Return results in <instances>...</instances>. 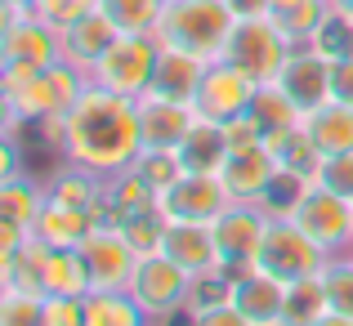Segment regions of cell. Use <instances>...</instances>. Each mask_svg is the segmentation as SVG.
Here are the masks:
<instances>
[{"instance_id":"cell-28","label":"cell","mask_w":353,"mask_h":326,"mask_svg":"<svg viewBox=\"0 0 353 326\" xmlns=\"http://www.w3.org/2000/svg\"><path fill=\"white\" fill-rule=\"evenodd\" d=\"M268 14H273V23L291 36V45H309L313 32L322 27V18L331 14V0H277Z\"/></svg>"},{"instance_id":"cell-30","label":"cell","mask_w":353,"mask_h":326,"mask_svg":"<svg viewBox=\"0 0 353 326\" xmlns=\"http://www.w3.org/2000/svg\"><path fill=\"white\" fill-rule=\"evenodd\" d=\"M327 286L322 273L300 277V282H286V322L282 326H313L318 318H327Z\"/></svg>"},{"instance_id":"cell-31","label":"cell","mask_w":353,"mask_h":326,"mask_svg":"<svg viewBox=\"0 0 353 326\" xmlns=\"http://www.w3.org/2000/svg\"><path fill=\"white\" fill-rule=\"evenodd\" d=\"M99 9L112 18L117 32H130V36H157V23H161L165 0H99Z\"/></svg>"},{"instance_id":"cell-7","label":"cell","mask_w":353,"mask_h":326,"mask_svg":"<svg viewBox=\"0 0 353 326\" xmlns=\"http://www.w3.org/2000/svg\"><path fill=\"white\" fill-rule=\"evenodd\" d=\"M291 50H295L291 36L273 23V14H259V18H241V23H237L224 59L237 63L241 72H250V77L264 85V81H277V72L286 68Z\"/></svg>"},{"instance_id":"cell-15","label":"cell","mask_w":353,"mask_h":326,"mask_svg":"<svg viewBox=\"0 0 353 326\" xmlns=\"http://www.w3.org/2000/svg\"><path fill=\"white\" fill-rule=\"evenodd\" d=\"M264 228H268V215L255 201H233V206L215 219V237H219V250H224L228 273L255 268V250H259V241H264Z\"/></svg>"},{"instance_id":"cell-41","label":"cell","mask_w":353,"mask_h":326,"mask_svg":"<svg viewBox=\"0 0 353 326\" xmlns=\"http://www.w3.org/2000/svg\"><path fill=\"white\" fill-rule=\"evenodd\" d=\"M224 139H228V156H233V152H250V147H264V130L250 121V112L224 121Z\"/></svg>"},{"instance_id":"cell-12","label":"cell","mask_w":353,"mask_h":326,"mask_svg":"<svg viewBox=\"0 0 353 326\" xmlns=\"http://www.w3.org/2000/svg\"><path fill=\"white\" fill-rule=\"evenodd\" d=\"M0 63H27V68H54L59 63V27L41 14H0Z\"/></svg>"},{"instance_id":"cell-24","label":"cell","mask_w":353,"mask_h":326,"mask_svg":"<svg viewBox=\"0 0 353 326\" xmlns=\"http://www.w3.org/2000/svg\"><path fill=\"white\" fill-rule=\"evenodd\" d=\"M250 121H255L259 130H264V147H273L282 134H291L295 125L304 121V112L286 99V90L277 85V81H264V85L255 90V99H250Z\"/></svg>"},{"instance_id":"cell-20","label":"cell","mask_w":353,"mask_h":326,"mask_svg":"<svg viewBox=\"0 0 353 326\" xmlns=\"http://www.w3.org/2000/svg\"><path fill=\"white\" fill-rule=\"evenodd\" d=\"M210 63L197 59L188 50H170L161 45V59H157V77H152V90L148 94H161V99H179V103H192L197 99V85L206 77Z\"/></svg>"},{"instance_id":"cell-8","label":"cell","mask_w":353,"mask_h":326,"mask_svg":"<svg viewBox=\"0 0 353 326\" xmlns=\"http://www.w3.org/2000/svg\"><path fill=\"white\" fill-rule=\"evenodd\" d=\"M228 206H233V192L219 174H188V170L157 197V210L170 223H215Z\"/></svg>"},{"instance_id":"cell-10","label":"cell","mask_w":353,"mask_h":326,"mask_svg":"<svg viewBox=\"0 0 353 326\" xmlns=\"http://www.w3.org/2000/svg\"><path fill=\"white\" fill-rule=\"evenodd\" d=\"M81 255L90 268V291H125L139 268V250L117 223H94V232L81 241Z\"/></svg>"},{"instance_id":"cell-43","label":"cell","mask_w":353,"mask_h":326,"mask_svg":"<svg viewBox=\"0 0 353 326\" xmlns=\"http://www.w3.org/2000/svg\"><path fill=\"white\" fill-rule=\"evenodd\" d=\"M331 99H340V103L353 108V54L331 68Z\"/></svg>"},{"instance_id":"cell-2","label":"cell","mask_w":353,"mask_h":326,"mask_svg":"<svg viewBox=\"0 0 353 326\" xmlns=\"http://www.w3.org/2000/svg\"><path fill=\"white\" fill-rule=\"evenodd\" d=\"M237 23L241 18L228 0H165L161 23H157V41L215 63V59H224Z\"/></svg>"},{"instance_id":"cell-45","label":"cell","mask_w":353,"mask_h":326,"mask_svg":"<svg viewBox=\"0 0 353 326\" xmlns=\"http://www.w3.org/2000/svg\"><path fill=\"white\" fill-rule=\"evenodd\" d=\"M41 0H0V14H32Z\"/></svg>"},{"instance_id":"cell-46","label":"cell","mask_w":353,"mask_h":326,"mask_svg":"<svg viewBox=\"0 0 353 326\" xmlns=\"http://www.w3.org/2000/svg\"><path fill=\"white\" fill-rule=\"evenodd\" d=\"M313 326H353V318H345V313H327V318H318Z\"/></svg>"},{"instance_id":"cell-23","label":"cell","mask_w":353,"mask_h":326,"mask_svg":"<svg viewBox=\"0 0 353 326\" xmlns=\"http://www.w3.org/2000/svg\"><path fill=\"white\" fill-rule=\"evenodd\" d=\"M94 215L90 210H77V206H68V201H45V210H41V219H36V232L32 237H41L50 250H77L81 241L94 232Z\"/></svg>"},{"instance_id":"cell-44","label":"cell","mask_w":353,"mask_h":326,"mask_svg":"<svg viewBox=\"0 0 353 326\" xmlns=\"http://www.w3.org/2000/svg\"><path fill=\"white\" fill-rule=\"evenodd\" d=\"M228 5L237 9V18H259L273 9V0H228Z\"/></svg>"},{"instance_id":"cell-4","label":"cell","mask_w":353,"mask_h":326,"mask_svg":"<svg viewBox=\"0 0 353 326\" xmlns=\"http://www.w3.org/2000/svg\"><path fill=\"white\" fill-rule=\"evenodd\" d=\"M157 59H161V41L157 36H130L121 32L112 45H108V54L94 63V72H90V81L103 90H112L121 99H143L148 90H152V77H157Z\"/></svg>"},{"instance_id":"cell-38","label":"cell","mask_w":353,"mask_h":326,"mask_svg":"<svg viewBox=\"0 0 353 326\" xmlns=\"http://www.w3.org/2000/svg\"><path fill=\"white\" fill-rule=\"evenodd\" d=\"M313 183L336 197L353 201V152H336V156H322L318 170H313Z\"/></svg>"},{"instance_id":"cell-47","label":"cell","mask_w":353,"mask_h":326,"mask_svg":"<svg viewBox=\"0 0 353 326\" xmlns=\"http://www.w3.org/2000/svg\"><path fill=\"white\" fill-rule=\"evenodd\" d=\"M336 9H345V14H353V0H331Z\"/></svg>"},{"instance_id":"cell-33","label":"cell","mask_w":353,"mask_h":326,"mask_svg":"<svg viewBox=\"0 0 353 326\" xmlns=\"http://www.w3.org/2000/svg\"><path fill=\"white\" fill-rule=\"evenodd\" d=\"M309 50H318L322 59H331V63L349 59V54H353V14H345V9L331 5V14L322 18V27L313 32Z\"/></svg>"},{"instance_id":"cell-6","label":"cell","mask_w":353,"mask_h":326,"mask_svg":"<svg viewBox=\"0 0 353 326\" xmlns=\"http://www.w3.org/2000/svg\"><path fill=\"white\" fill-rule=\"evenodd\" d=\"M125 295L152 322H170L174 313H188V304H192V277L183 273L170 255L152 250V255H139V268H134V277H130Z\"/></svg>"},{"instance_id":"cell-9","label":"cell","mask_w":353,"mask_h":326,"mask_svg":"<svg viewBox=\"0 0 353 326\" xmlns=\"http://www.w3.org/2000/svg\"><path fill=\"white\" fill-rule=\"evenodd\" d=\"M291 219L300 223L327 255H349L353 250V201L336 197V192H327V188L313 183V188L304 192V201L295 206Z\"/></svg>"},{"instance_id":"cell-17","label":"cell","mask_w":353,"mask_h":326,"mask_svg":"<svg viewBox=\"0 0 353 326\" xmlns=\"http://www.w3.org/2000/svg\"><path fill=\"white\" fill-rule=\"evenodd\" d=\"M331 68H336V63L322 59L318 50L295 45L291 59H286V68L277 72V85L286 90V99H291L300 112H318L322 103H331Z\"/></svg>"},{"instance_id":"cell-16","label":"cell","mask_w":353,"mask_h":326,"mask_svg":"<svg viewBox=\"0 0 353 326\" xmlns=\"http://www.w3.org/2000/svg\"><path fill=\"white\" fill-rule=\"evenodd\" d=\"M161 255H170L192 282L210 277V273H228L224 250H219V237H215V223H165Z\"/></svg>"},{"instance_id":"cell-29","label":"cell","mask_w":353,"mask_h":326,"mask_svg":"<svg viewBox=\"0 0 353 326\" xmlns=\"http://www.w3.org/2000/svg\"><path fill=\"white\" fill-rule=\"evenodd\" d=\"M45 295H90V268L77 250H50L45 259Z\"/></svg>"},{"instance_id":"cell-48","label":"cell","mask_w":353,"mask_h":326,"mask_svg":"<svg viewBox=\"0 0 353 326\" xmlns=\"http://www.w3.org/2000/svg\"><path fill=\"white\" fill-rule=\"evenodd\" d=\"M273 5H277V0H273Z\"/></svg>"},{"instance_id":"cell-49","label":"cell","mask_w":353,"mask_h":326,"mask_svg":"<svg viewBox=\"0 0 353 326\" xmlns=\"http://www.w3.org/2000/svg\"><path fill=\"white\" fill-rule=\"evenodd\" d=\"M349 255H353V250H349Z\"/></svg>"},{"instance_id":"cell-5","label":"cell","mask_w":353,"mask_h":326,"mask_svg":"<svg viewBox=\"0 0 353 326\" xmlns=\"http://www.w3.org/2000/svg\"><path fill=\"white\" fill-rule=\"evenodd\" d=\"M327 250L309 237L295 219H273L268 215V228H264V241L255 250V268L277 282H300V277H313L327 268Z\"/></svg>"},{"instance_id":"cell-11","label":"cell","mask_w":353,"mask_h":326,"mask_svg":"<svg viewBox=\"0 0 353 326\" xmlns=\"http://www.w3.org/2000/svg\"><path fill=\"white\" fill-rule=\"evenodd\" d=\"M255 90H259V81L250 77V72H241L237 63H228V59H215L206 68V77H201L192 108H197V116L224 125V121H233V116H241V112L250 108Z\"/></svg>"},{"instance_id":"cell-13","label":"cell","mask_w":353,"mask_h":326,"mask_svg":"<svg viewBox=\"0 0 353 326\" xmlns=\"http://www.w3.org/2000/svg\"><path fill=\"white\" fill-rule=\"evenodd\" d=\"M45 201H50V188L41 179H27V174L0 179V250H14L32 237Z\"/></svg>"},{"instance_id":"cell-34","label":"cell","mask_w":353,"mask_h":326,"mask_svg":"<svg viewBox=\"0 0 353 326\" xmlns=\"http://www.w3.org/2000/svg\"><path fill=\"white\" fill-rule=\"evenodd\" d=\"M322 286H327V309L353 318V255H331L322 268Z\"/></svg>"},{"instance_id":"cell-14","label":"cell","mask_w":353,"mask_h":326,"mask_svg":"<svg viewBox=\"0 0 353 326\" xmlns=\"http://www.w3.org/2000/svg\"><path fill=\"white\" fill-rule=\"evenodd\" d=\"M197 121L201 116L192 103L143 94L139 99V143H143V152H179V143L192 134Z\"/></svg>"},{"instance_id":"cell-35","label":"cell","mask_w":353,"mask_h":326,"mask_svg":"<svg viewBox=\"0 0 353 326\" xmlns=\"http://www.w3.org/2000/svg\"><path fill=\"white\" fill-rule=\"evenodd\" d=\"M165 219L161 210H143V215H130V219H121L117 228L125 232V241L139 250V255H152V250H161V237H165Z\"/></svg>"},{"instance_id":"cell-3","label":"cell","mask_w":353,"mask_h":326,"mask_svg":"<svg viewBox=\"0 0 353 326\" xmlns=\"http://www.w3.org/2000/svg\"><path fill=\"white\" fill-rule=\"evenodd\" d=\"M90 85V72L72 68V63H54V68H45L41 77H32L23 90H14V94H0L5 99V116H9V130L18 125H41V121H54V116H68L72 103H77L81 94H85Z\"/></svg>"},{"instance_id":"cell-19","label":"cell","mask_w":353,"mask_h":326,"mask_svg":"<svg viewBox=\"0 0 353 326\" xmlns=\"http://www.w3.org/2000/svg\"><path fill=\"white\" fill-rule=\"evenodd\" d=\"M117 36L121 32L112 27V18H108L103 9H94V14H85L81 23H72V27L59 32V59L72 63V68H81V72H94V63L108 54V45H112Z\"/></svg>"},{"instance_id":"cell-1","label":"cell","mask_w":353,"mask_h":326,"mask_svg":"<svg viewBox=\"0 0 353 326\" xmlns=\"http://www.w3.org/2000/svg\"><path fill=\"white\" fill-rule=\"evenodd\" d=\"M139 152H143V143H139V103L90 81L85 94L63 116V161H77L85 170L112 179V174L130 170L139 161Z\"/></svg>"},{"instance_id":"cell-32","label":"cell","mask_w":353,"mask_h":326,"mask_svg":"<svg viewBox=\"0 0 353 326\" xmlns=\"http://www.w3.org/2000/svg\"><path fill=\"white\" fill-rule=\"evenodd\" d=\"M309 188H313L309 174L277 165V174H273V183H268V192L259 197V210H264V215H273V219H291L295 206L304 201V192H309Z\"/></svg>"},{"instance_id":"cell-40","label":"cell","mask_w":353,"mask_h":326,"mask_svg":"<svg viewBox=\"0 0 353 326\" xmlns=\"http://www.w3.org/2000/svg\"><path fill=\"white\" fill-rule=\"evenodd\" d=\"M99 9V0H41V5L32 9V14H41L50 27H72V23H81L85 14H94Z\"/></svg>"},{"instance_id":"cell-21","label":"cell","mask_w":353,"mask_h":326,"mask_svg":"<svg viewBox=\"0 0 353 326\" xmlns=\"http://www.w3.org/2000/svg\"><path fill=\"white\" fill-rule=\"evenodd\" d=\"M45 188H50L54 201H68V206H77V210H90L94 219L103 215V206H108V179L94 174V170H85V165H77V161H63L59 170L45 179Z\"/></svg>"},{"instance_id":"cell-27","label":"cell","mask_w":353,"mask_h":326,"mask_svg":"<svg viewBox=\"0 0 353 326\" xmlns=\"http://www.w3.org/2000/svg\"><path fill=\"white\" fill-rule=\"evenodd\" d=\"M85 326H157V322L125 291H90L85 295Z\"/></svg>"},{"instance_id":"cell-36","label":"cell","mask_w":353,"mask_h":326,"mask_svg":"<svg viewBox=\"0 0 353 326\" xmlns=\"http://www.w3.org/2000/svg\"><path fill=\"white\" fill-rule=\"evenodd\" d=\"M41 304L45 295L0 286V326H41Z\"/></svg>"},{"instance_id":"cell-25","label":"cell","mask_w":353,"mask_h":326,"mask_svg":"<svg viewBox=\"0 0 353 326\" xmlns=\"http://www.w3.org/2000/svg\"><path fill=\"white\" fill-rule=\"evenodd\" d=\"M304 134L313 139L322 156H336V152H353V108L331 99L318 112H304Z\"/></svg>"},{"instance_id":"cell-26","label":"cell","mask_w":353,"mask_h":326,"mask_svg":"<svg viewBox=\"0 0 353 326\" xmlns=\"http://www.w3.org/2000/svg\"><path fill=\"white\" fill-rule=\"evenodd\" d=\"M228 161V139H224V125L219 121H206L201 116L192 125V134L179 143V165L188 174H219Z\"/></svg>"},{"instance_id":"cell-42","label":"cell","mask_w":353,"mask_h":326,"mask_svg":"<svg viewBox=\"0 0 353 326\" xmlns=\"http://www.w3.org/2000/svg\"><path fill=\"white\" fill-rule=\"evenodd\" d=\"M188 326H250V318L233 300H224V304H206V309H188Z\"/></svg>"},{"instance_id":"cell-22","label":"cell","mask_w":353,"mask_h":326,"mask_svg":"<svg viewBox=\"0 0 353 326\" xmlns=\"http://www.w3.org/2000/svg\"><path fill=\"white\" fill-rule=\"evenodd\" d=\"M277 174V156L268 152V147H250V152H233L224 161V170H219V179L228 183V192H233V201H255L268 192V183H273Z\"/></svg>"},{"instance_id":"cell-18","label":"cell","mask_w":353,"mask_h":326,"mask_svg":"<svg viewBox=\"0 0 353 326\" xmlns=\"http://www.w3.org/2000/svg\"><path fill=\"white\" fill-rule=\"evenodd\" d=\"M233 304L250 318V326H282L286 322V282L246 268L233 273Z\"/></svg>"},{"instance_id":"cell-37","label":"cell","mask_w":353,"mask_h":326,"mask_svg":"<svg viewBox=\"0 0 353 326\" xmlns=\"http://www.w3.org/2000/svg\"><path fill=\"white\" fill-rule=\"evenodd\" d=\"M134 170L143 174V183L157 192V197H161V192L183 174V165H179V152H139Z\"/></svg>"},{"instance_id":"cell-39","label":"cell","mask_w":353,"mask_h":326,"mask_svg":"<svg viewBox=\"0 0 353 326\" xmlns=\"http://www.w3.org/2000/svg\"><path fill=\"white\" fill-rule=\"evenodd\" d=\"M41 326H85V295H45Z\"/></svg>"}]
</instances>
